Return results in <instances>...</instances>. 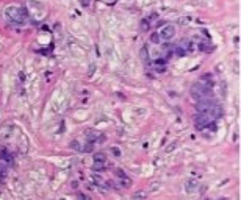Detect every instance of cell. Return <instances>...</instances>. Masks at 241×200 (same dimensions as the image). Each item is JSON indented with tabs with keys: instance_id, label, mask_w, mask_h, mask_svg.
Returning a JSON list of instances; mask_svg holds the SVG:
<instances>
[{
	"instance_id": "cell-4",
	"label": "cell",
	"mask_w": 241,
	"mask_h": 200,
	"mask_svg": "<svg viewBox=\"0 0 241 200\" xmlns=\"http://www.w3.org/2000/svg\"><path fill=\"white\" fill-rule=\"evenodd\" d=\"M209 123H210V117L207 115L200 114L195 118L194 126H195L196 129H197V130L202 131L203 129L206 128L209 125Z\"/></svg>"
},
{
	"instance_id": "cell-15",
	"label": "cell",
	"mask_w": 241,
	"mask_h": 200,
	"mask_svg": "<svg viewBox=\"0 0 241 200\" xmlns=\"http://www.w3.org/2000/svg\"><path fill=\"white\" fill-rule=\"evenodd\" d=\"M175 149H176V143H175V142H172V143H171V144H169V145L167 146V148H166V150H165V151H166L167 153H171V152H172Z\"/></svg>"
},
{
	"instance_id": "cell-17",
	"label": "cell",
	"mask_w": 241,
	"mask_h": 200,
	"mask_svg": "<svg viewBox=\"0 0 241 200\" xmlns=\"http://www.w3.org/2000/svg\"><path fill=\"white\" fill-rule=\"evenodd\" d=\"M175 54L178 56H186V51L182 47H177L175 50Z\"/></svg>"
},
{
	"instance_id": "cell-1",
	"label": "cell",
	"mask_w": 241,
	"mask_h": 200,
	"mask_svg": "<svg viewBox=\"0 0 241 200\" xmlns=\"http://www.w3.org/2000/svg\"><path fill=\"white\" fill-rule=\"evenodd\" d=\"M195 109L200 114L207 115L214 118H220L223 115V110L221 106L214 104L212 101H209L208 100L200 101L198 104H196Z\"/></svg>"
},
{
	"instance_id": "cell-9",
	"label": "cell",
	"mask_w": 241,
	"mask_h": 200,
	"mask_svg": "<svg viewBox=\"0 0 241 200\" xmlns=\"http://www.w3.org/2000/svg\"><path fill=\"white\" fill-rule=\"evenodd\" d=\"M119 183L123 188H130L132 185V180L130 177H128L127 176H125V177H122V179H120Z\"/></svg>"
},
{
	"instance_id": "cell-10",
	"label": "cell",
	"mask_w": 241,
	"mask_h": 200,
	"mask_svg": "<svg viewBox=\"0 0 241 200\" xmlns=\"http://www.w3.org/2000/svg\"><path fill=\"white\" fill-rule=\"evenodd\" d=\"M147 197V194L144 191H139V192H136L132 195L133 199H145Z\"/></svg>"
},
{
	"instance_id": "cell-24",
	"label": "cell",
	"mask_w": 241,
	"mask_h": 200,
	"mask_svg": "<svg viewBox=\"0 0 241 200\" xmlns=\"http://www.w3.org/2000/svg\"><path fill=\"white\" fill-rule=\"evenodd\" d=\"M155 63L157 64V65H164L165 63H166V60L163 59V58H157V59H155Z\"/></svg>"
},
{
	"instance_id": "cell-12",
	"label": "cell",
	"mask_w": 241,
	"mask_h": 200,
	"mask_svg": "<svg viewBox=\"0 0 241 200\" xmlns=\"http://www.w3.org/2000/svg\"><path fill=\"white\" fill-rule=\"evenodd\" d=\"M149 27H150V24H149V22L147 21L146 19H143V20H141L140 22V28L142 31H148L149 30Z\"/></svg>"
},
{
	"instance_id": "cell-20",
	"label": "cell",
	"mask_w": 241,
	"mask_h": 200,
	"mask_svg": "<svg viewBox=\"0 0 241 200\" xmlns=\"http://www.w3.org/2000/svg\"><path fill=\"white\" fill-rule=\"evenodd\" d=\"M111 149H112V153L116 157H120V155H122V151H120V149L119 148H117V146H113Z\"/></svg>"
},
{
	"instance_id": "cell-7",
	"label": "cell",
	"mask_w": 241,
	"mask_h": 200,
	"mask_svg": "<svg viewBox=\"0 0 241 200\" xmlns=\"http://www.w3.org/2000/svg\"><path fill=\"white\" fill-rule=\"evenodd\" d=\"M197 185H198V182L196 181L195 180H189L186 183V192L189 193V194L193 193L194 191H195V188L197 187Z\"/></svg>"
},
{
	"instance_id": "cell-25",
	"label": "cell",
	"mask_w": 241,
	"mask_h": 200,
	"mask_svg": "<svg viewBox=\"0 0 241 200\" xmlns=\"http://www.w3.org/2000/svg\"><path fill=\"white\" fill-rule=\"evenodd\" d=\"M71 187H72L73 189H77L78 187V182L77 180H73L72 182H71Z\"/></svg>"
},
{
	"instance_id": "cell-21",
	"label": "cell",
	"mask_w": 241,
	"mask_h": 200,
	"mask_svg": "<svg viewBox=\"0 0 241 200\" xmlns=\"http://www.w3.org/2000/svg\"><path fill=\"white\" fill-rule=\"evenodd\" d=\"M84 150L83 151H85V152H87V153H90V152H91L92 151V149H93V146H92V145L91 144H90V143H88L86 146H84V149H83Z\"/></svg>"
},
{
	"instance_id": "cell-16",
	"label": "cell",
	"mask_w": 241,
	"mask_h": 200,
	"mask_svg": "<svg viewBox=\"0 0 241 200\" xmlns=\"http://www.w3.org/2000/svg\"><path fill=\"white\" fill-rule=\"evenodd\" d=\"M98 140L97 138V136L94 135H89L87 136V142L88 143H90V144H93V143H95V142Z\"/></svg>"
},
{
	"instance_id": "cell-22",
	"label": "cell",
	"mask_w": 241,
	"mask_h": 200,
	"mask_svg": "<svg viewBox=\"0 0 241 200\" xmlns=\"http://www.w3.org/2000/svg\"><path fill=\"white\" fill-rule=\"evenodd\" d=\"M77 199H79V200H85V199H89L87 196H86V194H83V193H81V192H79V193H77Z\"/></svg>"
},
{
	"instance_id": "cell-11",
	"label": "cell",
	"mask_w": 241,
	"mask_h": 200,
	"mask_svg": "<svg viewBox=\"0 0 241 200\" xmlns=\"http://www.w3.org/2000/svg\"><path fill=\"white\" fill-rule=\"evenodd\" d=\"M150 39H151V42H154V43H155V44L159 43V42H160V37H159L158 33H157V32L152 33V34H151V36H150Z\"/></svg>"
},
{
	"instance_id": "cell-3",
	"label": "cell",
	"mask_w": 241,
	"mask_h": 200,
	"mask_svg": "<svg viewBox=\"0 0 241 200\" xmlns=\"http://www.w3.org/2000/svg\"><path fill=\"white\" fill-rule=\"evenodd\" d=\"M6 15L11 21L19 24V23H23L24 20L28 17V12L26 8L10 7L6 10Z\"/></svg>"
},
{
	"instance_id": "cell-29",
	"label": "cell",
	"mask_w": 241,
	"mask_h": 200,
	"mask_svg": "<svg viewBox=\"0 0 241 200\" xmlns=\"http://www.w3.org/2000/svg\"><path fill=\"white\" fill-rule=\"evenodd\" d=\"M165 70H166V68H163V69H158V68H157V73H164Z\"/></svg>"
},
{
	"instance_id": "cell-19",
	"label": "cell",
	"mask_w": 241,
	"mask_h": 200,
	"mask_svg": "<svg viewBox=\"0 0 241 200\" xmlns=\"http://www.w3.org/2000/svg\"><path fill=\"white\" fill-rule=\"evenodd\" d=\"M95 72V65L91 64L90 67H89V70H88V76L89 77H92L93 73Z\"/></svg>"
},
{
	"instance_id": "cell-14",
	"label": "cell",
	"mask_w": 241,
	"mask_h": 200,
	"mask_svg": "<svg viewBox=\"0 0 241 200\" xmlns=\"http://www.w3.org/2000/svg\"><path fill=\"white\" fill-rule=\"evenodd\" d=\"M113 172L115 173V175L117 176L119 179H122V177H125L126 174H125V172H124L123 169H120V168H114L113 169Z\"/></svg>"
},
{
	"instance_id": "cell-2",
	"label": "cell",
	"mask_w": 241,
	"mask_h": 200,
	"mask_svg": "<svg viewBox=\"0 0 241 200\" xmlns=\"http://www.w3.org/2000/svg\"><path fill=\"white\" fill-rule=\"evenodd\" d=\"M190 95L196 101H206L213 96V91L207 85L197 82L190 87Z\"/></svg>"
},
{
	"instance_id": "cell-5",
	"label": "cell",
	"mask_w": 241,
	"mask_h": 200,
	"mask_svg": "<svg viewBox=\"0 0 241 200\" xmlns=\"http://www.w3.org/2000/svg\"><path fill=\"white\" fill-rule=\"evenodd\" d=\"M175 34V28L173 25H167L161 30V38L164 39H172Z\"/></svg>"
},
{
	"instance_id": "cell-13",
	"label": "cell",
	"mask_w": 241,
	"mask_h": 200,
	"mask_svg": "<svg viewBox=\"0 0 241 200\" xmlns=\"http://www.w3.org/2000/svg\"><path fill=\"white\" fill-rule=\"evenodd\" d=\"M70 146L74 150H77V151H81V150H80L81 149V146H80V144L78 143V141H77V140H73L72 142H71Z\"/></svg>"
},
{
	"instance_id": "cell-26",
	"label": "cell",
	"mask_w": 241,
	"mask_h": 200,
	"mask_svg": "<svg viewBox=\"0 0 241 200\" xmlns=\"http://www.w3.org/2000/svg\"><path fill=\"white\" fill-rule=\"evenodd\" d=\"M209 127H210V130H212V131H217V126H216V124H214V123H209Z\"/></svg>"
},
{
	"instance_id": "cell-28",
	"label": "cell",
	"mask_w": 241,
	"mask_h": 200,
	"mask_svg": "<svg viewBox=\"0 0 241 200\" xmlns=\"http://www.w3.org/2000/svg\"><path fill=\"white\" fill-rule=\"evenodd\" d=\"M65 131V121L64 120H62L61 121V130H60V132H63Z\"/></svg>"
},
{
	"instance_id": "cell-18",
	"label": "cell",
	"mask_w": 241,
	"mask_h": 200,
	"mask_svg": "<svg viewBox=\"0 0 241 200\" xmlns=\"http://www.w3.org/2000/svg\"><path fill=\"white\" fill-rule=\"evenodd\" d=\"M92 169L97 170V171H101L104 169V163H94L92 166Z\"/></svg>"
},
{
	"instance_id": "cell-27",
	"label": "cell",
	"mask_w": 241,
	"mask_h": 200,
	"mask_svg": "<svg viewBox=\"0 0 241 200\" xmlns=\"http://www.w3.org/2000/svg\"><path fill=\"white\" fill-rule=\"evenodd\" d=\"M18 75H19V78L21 79V81H25V79H26V76H25V73H23V72H20L19 73H18Z\"/></svg>"
},
{
	"instance_id": "cell-8",
	"label": "cell",
	"mask_w": 241,
	"mask_h": 200,
	"mask_svg": "<svg viewBox=\"0 0 241 200\" xmlns=\"http://www.w3.org/2000/svg\"><path fill=\"white\" fill-rule=\"evenodd\" d=\"M93 162L94 163H105V162L106 161V156L105 153L103 152H97L93 155Z\"/></svg>"
},
{
	"instance_id": "cell-23",
	"label": "cell",
	"mask_w": 241,
	"mask_h": 200,
	"mask_svg": "<svg viewBox=\"0 0 241 200\" xmlns=\"http://www.w3.org/2000/svg\"><path fill=\"white\" fill-rule=\"evenodd\" d=\"M207 47H208V45H206L205 43H200L199 44L200 51H206L207 50Z\"/></svg>"
},
{
	"instance_id": "cell-6",
	"label": "cell",
	"mask_w": 241,
	"mask_h": 200,
	"mask_svg": "<svg viewBox=\"0 0 241 200\" xmlns=\"http://www.w3.org/2000/svg\"><path fill=\"white\" fill-rule=\"evenodd\" d=\"M140 58L142 60L144 64H149L150 63V56H149V51H148V48H147L146 45H144L140 49Z\"/></svg>"
}]
</instances>
